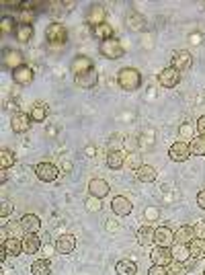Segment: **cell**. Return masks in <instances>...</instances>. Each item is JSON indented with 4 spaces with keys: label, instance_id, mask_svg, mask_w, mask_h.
<instances>
[{
    "label": "cell",
    "instance_id": "obj_1",
    "mask_svg": "<svg viewBox=\"0 0 205 275\" xmlns=\"http://www.w3.org/2000/svg\"><path fill=\"white\" fill-rule=\"evenodd\" d=\"M117 82H119V87L123 91L133 93V91H138L142 87V74H140L138 68L125 66V68H121L119 74H117Z\"/></svg>",
    "mask_w": 205,
    "mask_h": 275
},
{
    "label": "cell",
    "instance_id": "obj_2",
    "mask_svg": "<svg viewBox=\"0 0 205 275\" xmlns=\"http://www.w3.org/2000/svg\"><path fill=\"white\" fill-rule=\"evenodd\" d=\"M45 41L49 47H64L68 41V31L62 23H49L45 29Z\"/></svg>",
    "mask_w": 205,
    "mask_h": 275
},
{
    "label": "cell",
    "instance_id": "obj_3",
    "mask_svg": "<svg viewBox=\"0 0 205 275\" xmlns=\"http://www.w3.org/2000/svg\"><path fill=\"white\" fill-rule=\"evenodd\" d=\"M99 51H101V56L107 58V60H119V58H123V53H125L121 41L115 39V37H113V39H107V41H101Z\"/></svg>",
    "mask_w": 205,
    "mask_h": 275
},
{
    "label": "cell",
    "instance_id": "obj_4",
    "mask_svg": "<svg viewBox=\"0 0 205 275\" xmlns=\"http://www.w3.org/2000/svg\"><path fill=\"white\" fill-rule=\"evenodd\" d=\"M168 156H170L172 162H185V160H189V156H191V146H189L187 142L179 140V142H174V144L168 148Z\"/></svg>",
    "mask_w": 205,
    "mask_h": 275
},
{
    "label": "cell",
    "instance_id": "obj_5",
    "mask_svg": "<svg viewBox=\"0 0 205 275\" xmlns=\"http://www.w3.org/2000/svg\"><path fill=\"white\" fill-rule=\"evenodd\" d=\"M35 175H37L39 181L51 183V181H55V179L60 177V171H57V167L51 164V162H39V164H35Z\"/></svg>",
    "mask_w": 205,
    "mask_h": 275
},
{
    "label": "cell",
    "instance_id": "obj_6",
    "mask_svg": "<svg viewBox=\"0 0 205 275\" xmlns=\"http://www.w3.org/2000/svg\"><path fill=\"white\" fill-rule=\"evenodd\" d=\"M193 66V56L189 53V49H179L172 53V68H177L179 72H187Z\"/></svg>",
    "mask_w": 205,
    "mask_h": 275
},
{
    "label": "cell",
    "instance_id": "obj_7",
    "mask_svg": "<svg viewBox=\"0 0 205 275\" xmlns=\"http://www.w3.org/2000/svg\"><path fill=\"white\" fill-rule=\"evenodd\" d=\"M158 82H160L164 89H174V87L181 82V72L177 70V68L168 66V68H164V70L158 74Z\"/></svg>",
    "mask_w": 205,
    "mask_h": 275
},
{
    "label": "cell",
    "instance_id": "obj_8",
    "mask_svg": "<svg viewBox=\"0 0 205 275\" xmlns=\"http://www.w3.org/2000/svg\"><path fill=\"white\" fill-rule=\"evenodd\" d=\"M150 259L154 261V265H160V267H168L172 263V249L168 246H154L152 253H150Z\"/></svg>",
    "mask_w": 205,
    "mask_h": 275
},
{
    "label": "cell",
    "instance_id": "obj_9",
    "mask_svg": "<svg viewBox=\"0 0 205 275\" xmlns=\"http://www.w3.org/2000/svg\"><path fill=\"white\" fill-rule=\"evenodd\" d=\"M33 68L29 66V64H23V66H19L17 70H13V80L19 85V87H29L31 82H33Z\"/></svg>",
    "mask_w": 205,
    "mask_h": 275
},
{
    "label": "cell",
    "instance_id": "obj_10",
    "mask_svg": "<svg viewBox=\"0 0 205 275\" xmlns=\"http://www.w3.org/2000/svg\"><path fill=\"white\" fill-rule=\"evenodd\" d=\"M3 64H5V68L17 70L19 66H23V64H25V58H23V53H21L19 49L9 47V49H5V51H3Z\"/></svg>",
    "mask_w": 205,
    "mask_h": 275
},
{
    "label": "cell",
    "instance_id": "obj_11",
    "mask_svg": "<svg viewBox=\"0 0 205 275\" xmlns=\"http://www.w3.org/2000/svg\"><path fill=\"white\" fill-rule=\"evenodd\" d=\"M109 191H111V187H109V183H107L105 179H101V177L91 179V183H89V195L103 199V197L109 195Z\"/></svg>",
    "mask_w": 205,
    "mask_h": 275
},
{
    "label": "cell",
    "instance_id": "obj_12",
    "mask_svg": "<svg viewBox=\"0 0 205 275\" xmlns=\"http://www.w3.org/2000/svg\"><path fill=\"white\" fill-rule=\"evenodd\" d=\"M74 80H76V85H78L80 89H93V87H97V82H99L97 68H91V70H86V72L76 74Z\"/></svg>",
    "mask_w": 205,
    "mask_h": 275
},
{
    "label": "cell",
    "instance_id": "obj_13",
    "mask_svg": "<svg viewBox=\"0 0 205 275\" xmlns=\"http://www.w3.org/2000/svg\"><path fill=\"white\" fill-rule=\"evenodd\" d=\"M11 127H13V131L15 133H25V131H29V127H31V115L29 113H15L13 115V119H11Z\"/></svg>",
    "mask_w": 205,
    "mask_h": 275
},
{
    "label": "cell",
    "instance_id": "obj_14",
    "mask_svg": "<svg viewBox=\"0 0 205 275\" xmlns=\"http://www.w3.org/2000/svg\"><path fill=\"white\" fill-rule=\"evenodd\" d=\"M111 210H113L117 216H129L131 210H133V205H131V201H129L127 197L117 195V197H113V201H111Z\"/></svg>",
    "mask_w": 205,
    "mask_h": 275
},
{
    "label": "cell",
    "instance_id": "obj_15",
    "mask_svg": "<svg viewBox=\"0 0 205 275\" xmlns=\"http://www.w3.org/2000/svg\"><path fill=\"white\" fill-rule=\"evenodd\" d=\"M76 249V236L74 234H64L55 240V253L60 255H68Z\"/></svg>",
    "mask_w": 205,
    "mask_h": 275
},
{
    "label": "cell",
    "instance_id": "obj_16",
    "mask_svg": "<svg viewBox=\"0 0 205 275\" xmlns=\"http://www.w3.org/2000/svg\"><path fill=\"white\" fill-rule=\"evenodd\" d=\"M105 19H107V11H105L101 5H95V7H91V9H89L86 23L91 25V29H93V27H97V25H103V23H105Z\"/></svg>",
    "mask_w": 205,
    "mask_h": 275
},
{
    "label": "cell",
    "instance_id": "obj_17",
    "mask_svg": "<svg viewBox=\"0 0 205 275\" xmlns=\"http://www.w3.org/2000/svg\"><path fill=\"white\" fill-rule=\"evenodd\" d=\"M125 25H127V29H131V31H144V29H146V19H144L142 13L129 11L127 17H125Z\"/></svg>",
    "mask_w": 205,
    "mask_h": 275
},
{
    "label": "cell",
    "instance_id": "obj_18",
    "mask_svg": "<svg viewBox=\"0 0 205 275\" xmlns=\"http://www.w3.org/2000/svg\"><path fill=\"white\" fill-rule=\"evenodd\" d=\"M154 242L158 244V246H172V242H174V232L168 228V226H158L156 228V238H154Z\"/></svg>",
    "mask_w": 205,
    "mask_h": 275
},
{
    "label": "cell",
    "instance_id": "obj_19",
    "mask_svg": "<svg viewBox=\"0 0 205 275\" xmlns=\"http://www.w3.org/2000/svg\"><path fill=\"white\" fill-rule=\"evenodd\" d=\"M21 226H23V232H31V234H37L41 230V218L35 216V214H25L21 218Z\"/></svg>",
    "mask_w": 205,
    "mask_h": 275
},
{
    "label": "cell",
    "instance_id": "obj_20",
    "mask_svg": "<svg viewBox=\"0 0 205 275\" xmlns=\"http://www.w3.org/2000/svg\"><path fill=\"white\" fill-rule=\"evenodd\" d=\"M91 68H95V64H93V60H91L89 56H84V53L76 56V58H74V62H72V72H74V76H76V74H80V72L91 70Z\"/></svg>",
    "mask_w": 205,
    "mask_h": 275
},
{
    "label": "cell",
    "instance_id": "obj_21",
    "mask_svg": "<svg viewBox=\"0 0 205 275\" xmlns=\"http://www.w3.org/2000/svg\"><path fill=\"white\" fill-rule=\"evenodd\" d=\"M125 158H127V154H123L121 150H111V152L107 154V167H109L111 171H119V169H123Z\"/></svg>",
    "mask_w": 205,
    "mask_h": 275
},
{
    "label": "cell",
    "instance_id": "obj_22",
    "mask_svg": "<svg viewBox=\"0 0 205 275\" xmlns=\"http://www.w3.org/2000/svg\"><path fill=\"white\" fill-rule=\"evenodd\" d=\"M195 240V232L193 226H181L174 232V244H191Z\"/></svg>",
    "mask_w": 205,
    "mask_h": 275
},
{
    "label": "cell",
    "instance_id": "obj_23",
    "mask_svg": "<svg viewBox=\"0 0 205 275\" xmlns=\"http://www.w3.org/2000/svg\"><path fill=\"white\" fill-rule=\"evenodd\" d=\"M39 246H41V240L37 238V234L25 232V236H23V251L27 255H35L39 251Z\"/></svg>",
    "mask_w": 205,
    "mask_h": 275
},
{
    "label": "cell",
    "instance_id": "obj_24",
    "mask_svg": "<svg viewBox=\"0 0 205 275\" xmlns=\"http://www.w3.org/2000/svg\"><path fill=\"white\" fill-rule=\"evenodd\" d=\"M135 238H138L140 244L148 246V244H154V238H156V230L152 226H140L138 234H135Z\"/></svg>",
    "mask_w": 205,
    "mask_h": 275
},
{
    "label": "cell",
    "instance_id": "obj_25",
    "mask_svg": "<svg viewBox=\"0 0 205 275\" xmlns=\"http://www.w3.org/2000/svg\"><path fill=\"white\" fill-rule=\"evenodd\" d=\"M29 115H31V121H35V123L45 121V117L49 115V107H47V103H35V105L31 107Z\"/></svg>",
    "mask_w": 205,
    "mask_h": 275
},
{
    "label": "cell",
    "instance_id": "obj_26",
    "mask_svg": "<svg viewBox=\"0 0 205 275\" xmlns=\"http://www.w3.org/2000/svg\"><path fill=\"white\" fill-rule=\"evenodd\" d=\"M135 177H138V181H142V183H152V181H156L158 173H156V169H154V167H150V164H142L138 171H135Z\"/></svg>",
    "mask_w": 205,
    "mask_h": 275
},
{
    "label": "cell",
    "instance_id": "obj_27",
    "mask_svg": "<svg viewBox=\"0 0 205 275\" xmlns=\"http://www.w3.org/2000/svg\"><path fill=\"white\" fill-rule=\"evenodd\" d=\"M115 271H117V275H135L138 273V265L129 259H121V261H117Z\"/></svg>",
    "mask_w": 205,
    "mask_h": 275
},
{
    "label": "cell",
    "instance_id": "obj_28",
    "mask_svg": "<svg viewBox=\"0 0 205 275\" xmlns=\"http://www.w3.org/2000/svg\"><path fill=\"white\" fill-rule=\"evenodd\" d=\"M5 246H7L9 257H19V255L23 253V238H15V236H11V238H7V240H5Z\"/></svg>",
    "mask_w": 205,
    "mask_h": 275
},
{
    "label": "cell",
    "instance_id": "obj_29",
    "mask_svg": "<svg viewBox=\"0 0 205 275\" xmlns=\"http://www.w3.org/2000/svg\"><path fill=\"white\" fill-rule=\"evenodd\" d=\"M93 35L97 39H101V41H107V39H113V29H111L109 23H103V25L93 27Z\"/></svg>",
    "mask_w": 205,
    "mask_h": 275
},
{
    "label": "cell",
    "instance_id": "obj_30",
    "mask_svg": "<svg viewBox=\"0 0 205 275\" xmlns=\"http://www.w3.org/2000/svg\"><path fill=\"white\" fill-rule=\"evenodd\" d=\"M15 37L19 43H29L33 37V25H19L15 31Z\"/></svg>",
    "mask_w": 205,
    "mask_h": 275
},
{
    "label": "cell",
    "instance_id": "obj_31",
    "mask_svg": "<svg viewBox=\"0 0 205 275\" xmlns=\"http://www.w3.org/2000/svg\"><path fill=\"white\" fill-rule=\"evenodd\" d=\"M31 273L33 275H49L51 273V263L47 259H37L31 265Z\"/></svg>",
    "mask_w": 205,
    "mask_h": 275
},
{
    "label": "cell",
    "instance_id": "obj_32",
    "mask_svg": "<svg viewBox=\"0 0 205 275\" xmlns=\"http://www.w3.org/2000/svg\"><path fill=\"white\" fill-rule=\"evenodd\" d=\"M189 255H191V259H201V257H205V240L195 238V240L189 244Z\"/></svg>",
    "mask_w": 205,
    "mask_h": 275
},
{
    "label": "cell",
    "instance_id": "obj_33",
    "mask_svg": "<svg viewBox=\"0 0 205 275\" xmlns=\"http://www.w3.org/2000/svg\"><path fill=\"white\" fill-rule=\"evenodd\" d=\"M189 146H191V154H195V156H205V138H203V135L193 138Z\"/></svg>",
    "mask_w": 205,
    "mask_h": 275
},
{
    "label": "cell",
    "instance_id": "obj_34",
    "mask_svg": "<svg viewBox=\"0 0 205 275\" xmlns=\"http://www.w3.org/2000/svg\"><path fill=\"white\" fill-rule=\"evenodd\" d=\"M166 271H168V275H189V267L183 261H172L166 267Z\"/></svg>",
    "mask_w": 205,
    "mask_h": 275
},
{
    "label": "cell",
    "instance_id": "obj_35",
    "mask_svg": "<svg viewBox=\"0 0 205 275\" xmlns=\"http://www.w3.org/2000/svg\"><path fill=\"white\" fill-rule=\"evenodd\" d=\"M15 162H17V156H15L13 150H9V148H3V150H0V164H3V169L13 167Z\"/></svg>",
    "mask_w": 205,
    "mask_h": 275
},
{
    "label": "cell",
    "instance_id": "obj_36",
    "mask_svg": "<svg viewBox=\"0 0 205 275\" xmlns=\"http://www.w3.org/2000/svg\"><path fill=\"white\" fill-rule=\"evenodd\" d=\"M191 255H189V244H174L172 246V259H177V261H187Z\"/></svg>",
    "mask_w": 205,
    "mask_h": 275
},
{
    "label": "cell",
    "instance_id": "obj_37",
    "mask_svg": "<svg viewBox=\"0 0 205 275\" xmlns=\"http://www.w3.org/2000/svg\"><path fill=\"white\" fill-rule=\"evenodd\" d=\"M17 23H15V19L13 17H3V21H0V29H3V35H7V33H15L17 31Z\"/></svg>",
    "mask_w": 205,
    "mask_h": 275
},
{
    "label": "cell",
    "instance_id": "obj_38",
    "mask_svg": "<svg viewBox=\"0 0 205 275\" xmlns=\"http://www.w3.org/2000/svg\"><path fill=\"white\" fill-rule=\"evenodd\" d=\"M125 164H127V167H131L133 171H138V169L142 167V158H140V154H138V152H133V154H127V158H125Z\"/></svg>",
    "mask_w": 205,
    "mask_h": 275
},
{
    "label": "cell",
    "instance_id": "obj_39",
    "mask_svg": "<svg viewBox=\"0 0 205 275\" xmlns=\"http://www.w3.org/2000/svg\"><path fill=\"white\" fill-rule=\"evenodd\" d=\"M84 205H86V210H89V212H99V210H101V199L89 195L86 201H84Z\"/></svg>",
    "mask_w": 205,
    "mask_h": 275
},
{
    "label": "cell",
    "instance_id": "obj_40",
    "mask_svg": "<svg viewBox=\"0 0 205 275\" xmlns=\"http://www.w3.org/2000/svg\"><path fill=\"white\" fill-rule=\"evenodd\" d=\"M193 232H195V238L205 240V222H197V224L193 226Z\"/></svg>",
    "mask_w": 205,
    "mask_h": 275
},
{
    "label": "cell",
    "instance_id": "obj_41",
    "mask_svg": "<svg viewBox=\"0 0 205 275\" xmlns=\"http://www.w3.org/2000/svg\"><path fill=\"white\" fill-rule=\"evenodd\" d=\"M181 135L183 138H189V140H191V138H193V125L191 123H183L181 125Z\"/></svg>",
    "mask_w": 205,
    "mask_h": 275
},
{
    "label": "cell",
    "instance_id": "obj_42",
    "mask_svg": "<svg viewBox=\"0 0 205 275\" xmlns=\"http://www.w3.org/2000/svg\"><path fill=\"white\" fill-rule=\"evenodd\" d=\"M148 275H168V271H166V267L152 265V267H150V271H148Z\"/></svg>",
    "mask_w": 205,
    "mask_h": 275
},
{
    "label": "cell",
    "instance_id": "obj_43",
    "mask_svg": "<svg viewBox=\"0 0 205 275\" xmlns=\"http://www.w3.org/2000/svg\"><path fill=\"white\" fill-rule=\"evenodd\" d=\"M11 212H13V203L5 199V201H3V210H0V216H3V218H7Z\"/></svg>",
    "mask_w": 205,
    "mask_h": 275
},
{
    "label": "cell",
    "instance_id": "obj_44",
    "mask_svg": "<svg viewBox=\"0 0 205 275\" xmlns=\"http://www.w3.org/2000/svg\"><path fill=\"white\" fill-rule=\"evenodd\" d=\"M195 129H197V133H199V135H203V138H205V115H201V117L197 119V127H195Z\"/></svg>",
    "mask_w": 205,
    "mask_h": 275
},
{
    "label": "cell",
    "instance_id": "obj_45",
    "mask_svg": "<svg viewBox=\"0 0 205 275\" xmlns=\"http://www.w3.org/2000/svg\"><path fill=\"white\" fill-rule=\"evenodd\" d=\"M197 205L201 210H205V189H201L199 193H197Z\"/></svg>",
    "mask_w": 205,
    "mask_h": 275
},
{
    "label": "cell",
    "instance_id": "obj_46",
    "mask_svg": "<svg viewBox=\"0 0 205 275\" xmlns=\"http://www.w3.org/2000/svg\"><path fill=\"white\" fill-rule=\"evenodd\" d=\"M146 218H148V220H156V218H158V210H156V208H148V210H146Z\"/></svg>",
    "mask_w": 205,
    "mask_h": 275
},
{
    "label": "cell",
    "instance_id": "obj_47",
    "mask_svg": "<svg viewBox=\"0 0 205 275\" xmlns=\"http://www.w3.org/2000/svg\"><path fill=\"white\" fill-rule=\"evenodd\" d=\"M9 181V169H3L0 171V183H7Z\"/></svg>",
    "mask_w": 205,
    "mask_h": 275
},
{
    "label": "cell",
    "instance_id": "obj_48",
    "mask_svg": "<svg viewBox=\"0 0 205 275\" xmlns=\"http://www.w3.org/2000/svg\"><path fill=\"white\" fill-rule=\"evenodd\" d=\"M203 275H205V269H203Z\"/></svg>",
    "mask_w": 205,
    "mask_h": 275
}]
</instances>
